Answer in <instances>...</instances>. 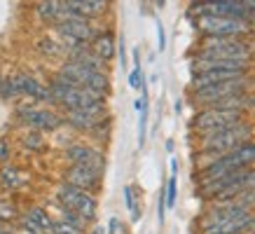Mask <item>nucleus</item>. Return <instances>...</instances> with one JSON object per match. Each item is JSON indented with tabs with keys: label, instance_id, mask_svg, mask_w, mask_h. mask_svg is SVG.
Instances as JSON below:
<instances>
[{
	"label": "nucleus",
	"instance_id": "f257e3e1",
	"mask_svg": "<svg viewBox=\"0 0 255 234\" xmlns=\"http://www.w3.org/2000/svg\"><path fill=\"white\" fill-rule=\"evenodd\" d=\"M251 47L244 40L204 38L201 49L194 54V61H248Z\"/></svg>",
	"mask_w": 255,
	"mask_h": 234
},
{
	"label": "nucleus",
	"instance_id": "f03ea898",
	"mask_svg": "<svg viewBox=\"0 0 255 234\" xmlns=\"http://www.w3.org/2000/svg\"><path fill=\"white\" fill-rule=\"evenodd\" d=\"M251 133H253V129H251L248 124H244V122H239V124H234V126H227V129H223V131L204 136V138H201V152L227 155V152L237 150L239 145L248 143Z\"/></svg>",
	"mask_w": 255,
	"mask_h": 234
},
{
	"label": "nucleus",
	"instance_id": "7ed1b4c3",
	"mask_svg": "<svg viewBox=\"0 0 255 234\" xmlns=\"http://www.w3.org/2000/svg\"><path fill=\"white\" fill-rule=\"evenodd\" d=\"M56 199L61 204V209L78 213L85 223H92V220L96 218L99 202H96V197L89 195V192H82V190L68 185V183H61L59 190H56Z\"/></svg>",
	"mask_w": 255,
	"mask_h": 234
},
{
	"label": "nucleus",
	"instance_id": "20e7f679",
	"mask_svg": "<svg viewBox=\"0 0 255 234\" xmlns=\"http://www.w3.org/2000/svg\"><path fill=\"white\" fill-rule=\"evenodd\" d=\"M197 28L204 33V38H225V40H241L251 31V23L237 21V19H225V16L204 14L197 19Z\"/></svg>",
	"mask_w": 255,
	"mask_h": 234
},
{
	"label": "nucleus",
	"instance_id": "39448f33",
	"mask_svg": "<svg viewBox=\"0 0 255 234\" xmlns=\"http://www.w3.org/2000/svg\"><path fill=\"white\" fill-rule=\"evenodd\" d=\"M241 122V113H232V110H216V108H201L197 115H194L192 126L201 136H211V133H218L227 129V126H234Z\"/></svg>",
	"mask_w": 255,
	"mask_h": 234
},
{
	"label": "nucleus",
	"instance_id": "423d86ee",
	"mask_svg": "<svg viewBox=\"0 0 255 234\" xmlns=\"http://www.w3.org/2000/svg\"><path fill=\"white\" fill-rule=\"evenodd\" d=\"M246 82H248L246 78H241V80H232V82H220V85H211V87H204V89H197V92H192V103L194 106L209 108V106L223 101V99L244 94L246 92Z\"/></svg>",
	"mask_w": 255,
	"mask_h": 234
},
{
	"label": "nucleus",
	"instance_id": "0eeeda50",
	"mask_svg": "<svg viewBox=\"0 0 255 234\" xmlns=\"http://www.w3.org/2000/svg\"><path fill=\"white\" fill-rule=\"evenodd\" d=\"M16 115L21 117L23 124L31 126V131H54L59 126L63 124V117L52 113L47 108H35L33 103H21L16 108Z\"/></svg>",
	"mask_w": 255,
	"mask_h": 234
},
{
	"label": "nucleus",
	"instance_id": "6e6552de",
	"mask_svg": "<svg viewBox=\"0 0 255 234\" xmlns=\"http://www.w3.org/2000/svg\"><path fill=\"white\" fill-rule=\"evenodd\" d=\"M66 159L75 166H87V169H94V171L103 173L106 169V159H103V152L101 150H94L85 143H73L66 148Z\"/></svg>",
	"mask_w": 255,
	"mask_h": 234
},
{
	"label": "nucleus",
	"instance_id": "1a4fd4ad",
	"mask_svg": "<svg viewBox=\"0 0 255 234\" xmlns=\"http://www.w3.org/2000/svg\"><path fill=\"white\" fill-rule=\"evenodd\" d=\"M246 78V70H225V68H209V70H197L192 75L190 89H204L211 85H220V82H232V80H241Z\"/></svg>",
	"mask_w": 255,
	"mask_h": 234
},
{
	"label": "nucleus",
	"instance_id": "9d476101",
	"mask_svg": "<svg viewBox=\"0 0 255 234\" xmlns=\"http://www.w3.org/2000/svg\"><path fill=\"white\" fill-rule=\"evenodd\" d=\"M101 178H103V176H101L99 171L87 169V166H75V164H70L68 169L63 171V183L78 187L82 192H89V195L101 185Z\"/></svg>",
	"mask_w": 255,
	"mask_h": 234
},
{
	"label": "nucleus",
	"instance_id": "9b49d317",
	"mask_svg": "<svg viewBox=\"0 0 255 234\" xmlns=\"http://www.w3.org/2000/svg\"><path fill=\"white\" fill-rule=\"evenodd\" d=\"M14 87L16 92H19V96H28V99H33V101H47L52 103V96H49V89H47L40 80H35L33 75H26V73H19V75H14Z\"/></svg>",
	"mask_w": 255,
	"mask_h": 234
},
{
	"label": "nucleus",
	"instance_id": "f8f14e48",
	"mask_svg": "<svg viewBox=\"0 0 255 234\" xmlns=\"http://www.w3.org/2000/svg\"><path fill=\"white\" fill-rule=\"evenodd\" d=\"M103 119H106V117H96V115H92V113H85V110H66V115H63V122H66V124H70L73 129H78V131H89V133H92Z\"/></svg>",
	"mask_w": 255,
	"mask_h": 234
},
{
	"label": "nucleus",
	"instance_id": "ddd939ff",
	"mask_svg": "<svg viewBox=\"0 0 255 234\" xmlns=\"http://www.w3.org/2000/svg\"><path fill=\"white\" fill-rule=\"evenodd\" d=\"M89 47H92V52L99 56L101 61L108 63V61H113V56H115V49H117L115 35H113L110 31L96 33V38H94V42H92Z\"/></svg>",
	"mask_w": 255,
	"mask_h": 234
},
{
	"label": "nucleus",
	"instance_id": "4468645a",
	"mask_svg": "<svg viewBox=\"0 0 255 234\" xmlns=\"http://www.w3.org/2000/svg\"><path fill=\"white\" fill-rule=\"evenodd\" d=\"M26 183V173L21 169H16V166H9L5 164L2 169H0V185L7 187V190H16V187H21Z\"/></svg>",
	"mask_w": 255,
	"mask_h": 234
},
{
	"label": "nucleus",
	"instance_id": "2eb2a0df",
	"mask_svg": "<svg viewBox=\"0 0 255 234\" xmlns=\"http://www.w3.org/2000/svg\"><path fill=\"white\" fill-rule=\"evenodd\" d=\"M59 9H61V0H45V2H38L35 5V12L42 21L56 23L59 21Z\"/></svg>",
	"mask_w": 255,
	"mask_h": 234
},
{
	"label": "nucleus",
	"instance_id": "dca6fc26",
	"mask_svg": "<svg viewBox=\"0 0 255 234\" xmlns=\"http://www.w3.org/2000/svg\"><path fill=\"white\" fill-rule=\"evenodd\" d=\"M26 216H28V218H31L33 223H35V225H38L45 234L52 232V225H54V220L49 218V213H47L45 209H38V206H35V209H31L28 213H26Z\"/></svg>",
	"mask_w": 255,
	"mask_h": 234
},
{
	"label": "nucleus",
	"instance_id": "f3484780",
	"mask_svg": "<svg viewBox=\"0 0 255 234\" xmlns=\"http://www.w3.org/2000/svg\"><path fill=\"white\" fill-rule=\"evenodd\" d=\"M38 52H42V54H47V56H66L63 45L54 38H40L38 40Z\"/></svg>",
	"mask_w": 255,
	"mask_h": 234
},
{
	"label": "nucleus",
	"instance_id": "a211bd4d",
	"mask_svg": "<svg viewBox=\"0 0 255 234\" xmlns=\"http://www.w3.org/2000/svg\"><path fill=\"white\" fill-rule=\"evenodd\" d=\"M178 176H171L169 183H166V190H164V204L166 209H173L176 206V195H178Z\"/></svg>",
	"mask_w": 255,
	"mask_h": 234
},
{
	"label": "nucleus",
	"instance_id": "6ab92c4d",
	"mask_svg": "<svg viewBox=\"0 0 255 234\" xmlns=\"http://www.w3.org/2000/svg\"><path fill=\"white\" fill-rule=\"evenodd\" d=\"M21 143L28 150H42V148H45V140H42V133H40V131H28L21 138Z\"/></svg>",
	"mask_w": 255,
	"mask_h": 234
},
{
	"label": "nucleus",
	"instance_id": "aec40b11",
	"mask_svg": "<svg viewBox=\"0 0 255 234\" xmlns=\"http://www.w3.org/2000/svg\"><path fill=\"white\" fill-rule=\"evenodd\" d=\"M0 96H2L5 101H12V99H16V96H19V92H16V87H14V80H12V78H2V80H0Z\"/></svg>",
	"mask_w": 255,
	"mask_h": 234
},
{
	"label": "nucleus",
	"instance_id": "412c9836",
	"mask_svg": "<svg viewBox=\"0 0 255 234\" xmlns=\"http://www.w3.org/2000/svg\"><path fill=\"white\" fill-rule=\"evenodd\" d=\"M124 202H127V209H129V213H131V220L136 223V220L140 218V211L138 206H136V199H133V190L129 185L124 187Z\"/></svg>",
	"mask_w": 255,
	"mask_h": 234
},
{
	"label": "nucleus",
	"instance_id": "4be33fe9",
	"mask_svg": "<svg viewBox=\"0 0 255 234\" xmlns=\"http://www.w3.org/2000/svg\"><path fill=\"white\" fill-rule=\"evenodd\" d=\"M49 234H85V232L78 230V227L68 225V223H63V220H54V225H52V232Z\"/></svg>",
	"mask_w": 255,
	"mask_h": 234
},
{
	"label": "nucleus",
	"instance_id": "5701e85b",
	"mask_svg": "<svg viewBox=\"0 0 255 234\" xmlns=\"http://www.w3.org/2000/svg\"><path fill=\"white\" fill-rule=\"evenodd\" d=\"M63 223H68V225H73V227H78V230H82V232H85V227L89 225V223H85V220L80 218L78 213H73V211H66L63 209Z\"/></svg>",
	"mask_w": 255,
	"mask_h": 234
},
{
	"label": "nucleus",
	"instance_id": "b1692460",
	"mask_svg": "<svg viewBox=\"0 0 255 234\" xmlns=\"http://www.w3.org/2000/svg\"><path fill=\"white\" fill-rule=\"evenodd\" d=\"M143 85H145L143 70H140V68H133L131 73H129V87H131V89H140Z\"/></svg>",
	"mask_w": 255,
	"mask_h": 234
},
{
	"label": "nucleus",
	"instance_id": "393cba45",
	"mask_svg": "<svg viewBox=\"0 0 255 234\" xmlns=\"http://www.w3.org/2000/svg\"><path fill=\"white\" fill-rule=\"evenodd\" d=\"M145 129H147V110H140V119H138V145H145Z\"/></svg>",
	"mask_w": 255,
	"mask_h": 234
},
{
	"label": "nucleus",
	"instance_id": "a878e982",
	"mask_svg": "<svg viewBox=\"0 0 255 234\" xmlns=\"http://www.w3.org/2000/svg\"><path fill=\"white\" fill-rule=\"evenodd\" d=\"M9 155H12V150H9L7 138H0V164H5V162H7Z\"/></svg>",
	"mask_w": 255,
	"mask_h": 234
},
{
	"label": "nucleus",
	"instance_id": "bb28decb",
	"mask_svg": "<svg viewBox=\"0 0 255 234\" xmlns=\"http://www.w3.org/2000/svg\"><path fill=\"white\" fill-rule=\"evenodd\" d=\"M117 56H120V66L127 68V47H124V38H120V42H117Z\"/></svg>",
	"mask_w": 255,
	"mask_h": 234
},
{
	"label": "nucleus",
	"instance_id": "cd10ccee",
	"mask_svg": "<svg viewBox=\"0 0 255 234\" xmlns=\"http://www.w3.org/2000/svg\"><path fill=\"white\" fill-rule=\"evenodd\" d=\"M157 42H159V52H164L166 49V33H164V26L162 23H157Z\"/></svg>",
	"mask_w": 255,
	"mask_h": 234
},
{
	"label": "nucleus",
	"instance_id": "c85d7f7f",
	"mask_svg": "<svg viewBox=\"0 0 255 234\" xmlns=\"http://www.w3.org/2000/svg\"><path fill=\"white\" fill-rule=\"evenodd\" d=\"M164 211H166V204H164V192H159V202H157V220H159V225L164 223Z\"/></svg>",
	"mask_w": 255,
	"mask_h": 234
},
{
	"label": "nucleus",
	"instance_id": "c756f323",
	"mask_svg": "<svg viewBox=\"0 0 255 234\" xmlns=\"http://www.w3.org/2000/svg\"><path fill=\"white\" fill-rule=\"evenodd\" d=\"M120 232V220L117 218H110V223H108V234H117Z\"/></svg>",
	"mask_w": 255,
	"mask_h": 234
},
{
	"label": "nucleus",
	"instance_id": "7c9ffc66",
	"mask_svg": "<svg viewBox=\"0 0 255 234\" xmlns=\"http://www.w3.org/2000/svg\"><path fill=\"white\" fill-rule=\"evenodd\" d=\"M241 2H244V7H246V12L251 16L255 14V0H241Z\"/></svg>",
	"mask_w": 255,
	"mask_h": 234
},
{
	"label": "nucleus",
	"instance_id": "2f4dec72",
	"mask_svg": "<svg viewBox=\"0 0 255 234\" xmlns=\"http://www.w3.org/2000/svg\"><path fill=\"white\" fill-rule=\"evenodd\" d=\"M101 232H103V230H101V227H96V230H94L92 234H101Z\"/></svg>",
	"mask_w": 255,
	"mask_h": 234
},
{
	"label": "nucleus",
	"instance_id": "473e14b6",
	"mask_svg": "<svg viewBox=\"0 0 255 234\" xmlns=\"http://www.w3.org/2000/svg\"><path fill=\"white\" fill-rule=\"evenodd\" d=\"M251 23H253V26H255V16H253V19H251Z\"/></svg>",
	"mask_w": 255,
	"mask_h": 234
},
{
	"label": "nucleus",
	"instance_id": "72a5a7b5",
	"mask_svg": "<svg viewBox=\"0 0 255 234\" xmlns=\"http://www.w3.org/2000/svg\"><path fill=\"white\" fill-rule=\"evenodd\" d=\"M0 80H2V75H0Z\"/></svg>",
	"mask_w": 255,
	"mask_h": 234
}]
</instances>
